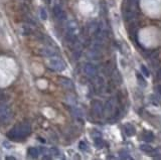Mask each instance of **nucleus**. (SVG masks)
<instances>
[{"mask_svg":"<svg viewBox=\"0 0 161 160\" xmlns=\"http://www.w3.org/2000/svg\"><path fill=\"white\" fill-rule=\"evenodd\" d=\"M79 147H80V149L82 151H87V150H88V145H87L86 143L84 142V141H80V144H79Z\"/></svg>","mask_w":161,"mask_h":160,"instance_id":"20","label":"nucleus"},{"mask_svg":"<svg viewBox=\"0 0 161 160\" xmlns=\"http://www.w3.org/2000/svg\"><path fill=\"white\" fill-rule=\"evenodd\" d=\"M3 144H4V146H7V147H6V148H8V149H9V148H10V147H11V146H10V145H9V144H8V143H7V142H4V143H3Z\"/></svg>","mask_w":161,"mask_h":160,"instance_id":"27","label":"nucleus"},{"mask_svg":"<svg viewBox=\"0 0 161 160\" xmlns=\"http://www.w3.org/2000/svg\"><path fill=\"white\" fill-rule=\"evenodd\" d=\"M52 13H54V17H56V19H58V20L65 19V13L63 12V10L61 9V6H58V5L54 6V9H52Z\"/></svg>","mask_w":161,"mask_h":160,"instance_id":"6","label":"nucleus"},{"mask_svg":"<svg viewBox=\"0 0 161 160\" xmlns=\"http://www.w3.org/2000/svg\"><path fill=\"white\" fill-rule=\"evenodd\" d=\"M41 54L45 56H48V58H52V56H54L56 54L52 48H43L41 50Z\"/></svg>","mask_w":161,"mask_h":160,"instance_id":"10","label":"nucleus"},{"mask_svg":"<svg viewBox=\"0 0 161 160\" xmlns=\"http://www.w3.org/2000/svg\"><path fill=\"white\" fill-rule=\"evenodd\" d=\"M48 64H50V67L52 69L58 71H63L65 68H67V65H65V62L63 60H61L58 58H54V56H52V58L50 60Z\"/></svg>","mask_w":161,"mask_h":160,"instance_id":"4","label":"nucleus"},{"mask_svg":"<svg viewBox=\"0 0 161 160\" xmlns=\"http://www.w3.org/2000/svg\"><path fill=\"white\" fill-rule=\"evenodd\" d=\"M142 138H143L144 141H146V142H151V141L154 140V135L152 132L150 131H146L143 133V135H142Z\"/></svg>","mask_w":161,"mask_h":160,"instance_id":"9","label":"nucleus"},{"mask_svg":"<svg viewBox=\"0 0 161 160\" xmlns=\"http://www.w3.org/2000/svg\"><path fill=\"white\" fill-rule=\"evenodd\" d=\"M6 159H7V160H15V158H14V157H9V156L6 157Z\"/></svg>","mask_w":161,"mask_h":160,"instance_id":"28","label":"nucleus"},{"mask_svg":"<svg viewBox=\"0 0 161 160\" xmlns=\"http://www.w3.org/2000/svg\"><path fill=\"white\" fill-rule=\"evenodd\" d=\"M40 17H41L42 20L47 19V13H46L45 9H43V8H41V9H40Z\"/></svg>","mask_w":161,"mask_h":160,"instance_id":"19","label":"nucleus"},{"mask_svg":"<svg viewBox=\"0 0 161 160\" xmlns=\"http://www.w3.org/2000/svg\"><path fill=\"white\" fill-rule=\"evenodd\" d=\"M78 34H79V25L75 20H71L67 24V41L69 43H74L77 39Z\"/></svg>","mask_w":161,"mask_h":160,"instance_id":"2","label":"nucleus"},{"mask_svg":"<svg viewBox=\"0 0 161 160\" xmlns=\"http://www.w3.org/2000/svg\"><path fill=\"white\" fill-rule=\"evenodd\" d=\"M140 149L142 151H144V152H146V153H151L152 150H153V148H152V147L148 144H142L140 146Z\"/></svg>","mask_w":161,"mask_h":160,"instance_id":"13","label":"nucleus"},{"mask_svg":"<svg viewBox=\"0 0 161 160\" xmlns=\"http://www.w3.org/2000/svg\"><path fill=\"white\" fill-rule=\"evenodd\" d=\"M124 130H125V133H126V135L129 136V137L135 135V133H136L135 127L132 125V124H126V125H125V127H124Z\"/></svg>","mask_w":161,"mask_h":160,"instance_id":"8","label":"nucleus"},{"mask_svg":"<svg viewBox=\"0 0 161 160\" xmlns=\"http://www.w3.org/2000/svg\"><path fill=\"white\" fill-rule=\"evenodd\" d=\"M60 80H61V84H63V85H65L67 88H69V87H72V86H73V84H72L71 80L65 79V78H61V79H60Z\"/></svg>","mask_w":161,"mask_h":160,"instance_id":"16","label":"nucleus"},{"mask_svg":"<svg viewBox=\"0 0 161 160\" xmlns=\"http://www.w3.org/2000/svg\"><path fill=\"white\" fill-rule=\"evenodd\" d=\"M84 71L88 77L90 78H95L98 73V69L95 65L91 64V62H87L84 67Z\"/></svg>","mask_w":161,"mask_h":160,"instance_id":"5","label":"nucleus"},{"mask_svg":"<svg viewBox=\"0 0 161 160\" xmlns=\"http://www.w3.org/2000/svg\"><path fill=\"white\" fill-rule=\"evenodd\" d=\"M11 110L9 107L0 103V123H7L11 119Z\"/></svg>","mask_w":161,"mask_h":160,"instance_id":"3","label":"nucleus"},{"mask_svg":"<svg viewBox=\"0 0 161 160\" xmlns=\"http://www.w3.org/2000/svg\"><path fill=\"white\" fill-rule=\"evenodd\" d=\"M152 156H156V155H161V148H157L155 150H152L151 152Z\"/></svg>","mask_w":161,"mask_h":160,"instance_id":"22","label":"nucleus"},{"mask_svg":"<svg viewBox=\"0 0 161 160\" xmlns=\"http://www.w3.org/2000/svg\"><path fill=\"white\" fill-rule=\"evenodd\" d=\"M156 90H157V92L161 95V85H158L157 87H156Z\"/></svg>","mask_w":161,"mask_h":160,"instance_id":"26","label":"nucleus"},{"mask_svg":"<svg viewBox=\"0 0 161 160\" xmlns=\"http://www.w3.org/2000/svg\"><path fill=\"white\" fill-rule=\"evenodd\" d=\"M137 79H138V81H139V84H140L141 86H143V87H145V86H146V81L143 79V77H142L140 73H137Z\"/></svg>","mask_w":161,"mask_h":160,"instance_id":"18","label":"nucleus"},{"mask_svg":"<svg viewBox=\"0 0 161 160\" xmlns=\"http://www.w3.org/2000/svg\"><path fill=\"white\" fill-rule=\"evenodd\" d=\"M157 78L159 80H161V68L158 69V71H157Z\"/></svg>","mask_w":161,"mask_h":160,"instance_id":"25","label":"nucleus"},{"mask_svg":"<svg viewBox=\"0 0 161 160\" xmlns=\"http://www.w3.org/2000/svg\"><path fill=\"white\" fill-rule=\"evenodd\" d=\"M128 1V4L130 6H132V5H134V4H136V2H137V0H127Z\"/></svg>","mask_w":161,"mask_h":160,"instance_id":"23","label":"nucleus"},{"mask_svg":"<svg viewBox=\"0 0 161 160\" xmlns=\"http://www.w3.org/2000/svg\"><path fill=\"white\" fill-rule=\"evenodd\" d=\"M141 71H142V73H143V75L145 76V77H149L150 76L149 71H148V69L146 68L145 66H141Z\"/></svg>","mask_w":161,"mask_h":160,"instance_id":"21","label":"nucleus"},{"mask_svg":"<svg viewBox=\"0 0 161 160\" xmlns=\"http://www.w3.org/2000/svg\"><path fill=\"white\" fill-rule=\"evenodd\" d=\"M92 108H93L94 113L97 116H100L102 114V112H103V104H102V102H100L99 100L93 101L92 102Z\"/></svg>","mask_w":161,"mask_h":160,"instance_id":"7","label":"nucleus"},{"mask_svg":"<svg viewBox=\"0 0 161 160\" xmlns=\"http://www.w3.org/2000/svg\"><path fill=\"white\" fill-rule=\"evenodd\" d=\"M4 94H3V93H2L1 91H0V103H2V102H3V101H4Z\"/></svg>","mask_w":161,"mask_h":160,"instance_id":"24","label":"nucleus"},{"mask_svg":"<svg viewBox=\"0 0 161 160\" xmlns=\"http://www.w3.org/2000/svg\"><path fill=\"white\" fill-rule=\"evenodd\" d=\"M30 132H31L30 125L26 123H23V124H20V125L15 126L11 130H9L7 132V134H6V136L10 140L18 141L27 137L30 134Z\"/></svg>","mask_w":161,"mask_h":160,"instance_id":"1","label":"nucleus"},{"mask_svg":"<svg viewBox=\"0 0 161 160\" xmlns=\"http://www.w3.org/2000/svg\"><path fill=\"white\" fill-rule=\"evenodd\" d=\"M94 144L97 148H102L103 147V140H102V138L101 137L94 138Z\"/></svg>","mask_w":161,"mask_h":160,"instance_id":"14","label":"nucleus"},{"mask_svg":"<svg viewBox=\"0 0 161 160\" xmlns=\"http://www.w3.org/2000/svg\"><path fill=\"white\" fill-rule=\"evenodd\" d=\"M120 157L122 159H131V156H129V153L124 150L120 151Z\"/></svg>","mask_w":161,"mask_h":160,"instance_id":"17","label":"nucleus"},{"mask_svg":"<svg viewBox=\"0 0 161 160\" xmlns=\"http://www.w3.org/2000/svg\"><path fill=\"white\" fill-rule=\"evenodd\" d=\"M28 155L30 157H32V158H37L39 157V151L37 148H34V147H31V148L28 149Z\"/></svg>","mask_w":161,"mask_h":160,"instance_id":"12","label":"nucleus"},{"mask_svg":"<svg viewBox=\"0 0 161 160\" xmlns=\"http://www.w3.org/2000/svg\"><path fill=\"white\" fill-rule=\"evenodd\" d=\"M113 80H114V81H115L117 84H121V82H122V78H121L119 71H116L115 73H113Z\"/></svg>","mask_w":161,"mask_h":160,"instance_id":"15","label":"nucleus"},{"mask_svg":"<svg viewBox=\"0 0 161 160\" xmlns=\"http://www.w3.org/2000/svg\"><path fill=\"white\" fill-rule=\"evenodd\" d=\"M134 16H135L134 11H133V10H131V9H129V8L124 11V17H125V19H126V20L133 19V18H134Z\"/></svg>","mask_w":161,"mask_h":160,"instance_id":"11","label":"nucleus"}]
</instances>
